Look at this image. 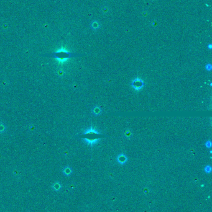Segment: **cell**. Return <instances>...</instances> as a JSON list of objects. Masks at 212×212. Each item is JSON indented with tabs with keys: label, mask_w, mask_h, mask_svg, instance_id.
I'll list each match as a JSON object with an SVG mask.
<instances>
[{
	"label": "cell",
	"mask_w": 212,
	"mask_h": 212,
	"mask_svg": "<svg viewBox=\"0 0 212 212\" xmlns=\"http://www.w3.org/2000/svg\"><path fill=\"white\" fill-rule=\"evenodd\" d=\"M101 136L102 135L100 133L94 129L93 127H91L90 129L86 130L83 133L76 136V137L83 139L87 144L92 146L98 143Z\"/></svg>",
	"instance_id": "obj_1"
},
{
	"label": "cell",
	"mask_w": 212,
	"mask_h": 212,
	"mask_svg": "<svg viewBox=\"0 0 212 212\" xmlns=\"http://www.w3.org/2000/svg\"><path fill=\"white\" fill-rule=\"evenodd\" d=\"M80 55L76 53H70L67 52V50H64V49H59L55 52L49 54H44V55H40L41 56H47V57H52L56 58L59 63H63L65 62L68 60V58L73 57H76V56H80Z\"/></svg>",
	"instance_id": "obj_2"
},
{
	"label": "cell",
	"mask_w": 212,
	"mask_h": 212,
	"mask_svg": "<svg viewBox=\"0 0 212 212\" xmlns=\"http://www.w3.org/2000/svg\"><path fill=\"white\" fill-rule=\"evenodd\" d=\"M131 85L135 90L139 91L143 88V86H144V83L143 81H142L141 79L138 78H136L132 81V82L131 83Z\"/></svg>",
	"instance_id": "obj_3"
},
{
	"label": "cell",
	"mask_w": 212,
	"mask_h": 212,
	"mask_svg": "<svg viewBox=\"0 0 212 212\" xmlns=\"http://www.w3.org/2000/svg\"><path fill=\"white\" fill-rule=\"evenodd\" d=\"M117 159H118V162H119L120 163L123 164L124 163V162L126 161V159H127V158H126V156L124 155H119V156H118V158H117Z\"/></svg>",
	"instance_id": "obj_4"
},
{
	"label": "cell",
	"mask_w": 212,
	"mask_h": 212,
	"mask_svg": "<svg viewBox=\"0 0 212 212\" xmlns=\"http://www.w3.org/2000/svg\"><path fill=\"white\" fill-rule=\"evenodd\" d=\"M101 109L98 107H95L93 109V112L95 115H99L101 113Z\"/></svg>",
	"instance_id": "obj_5"
},
{
	"label": "cell",
	"mask_w": 212,
	"mask_h": 212,
	"mask_svg": "<svg viewBox=\"0 0 212 212\" xmlns=\"http://www.w3.org/2000/svg\"><path fill=\"white\" fill-rule=\"evenodd\" d=\"M6 127L3 123H0V133H3L5 132Z\"/></svg>",
	"instance_id": "obj_6"
},
{
	"label": "cell",
	"mask_w": 212,
	"mask_h": 212,
	"mask_svg": "<svg viewBox=\"0 0 212 212\" xmlns=\"http://www.w3.org/2000/svg\"><path fill=\"white\" fill-rule=\"evenodd\" d=\"M206 146L208 147V148H210L212 146V143H211L210 141H207V142L206 143Z\"/></svg>",
	"instance_id": "obj_7"
},
{
	"label": "cell",
	"mask_w": 212,
	"mask_h": 212,
	"mask_svg": "<svg viewBox=\"0 0 212 212\" xmlns=\"http://www.w3.org/2000/svg\"><path fill=\"white\" fill-rule=\"evenodd\" d=\"M64 172H65V174H70V172H71V171H70V168H65V169Z\"/></svg>",
	"instance_id": "obj_8"
},
{
	"label": "cell",
	"mask_w": 212,
	"mask_h": 212,
	"mask_svg": "<svg viewBox=\"0 0 212 212\" xmlns=\"http://www.w3.org/2000/svg\"><path fill=\"white\" fill-rule=\"evenodd\" d=\"M206 68H207V69H208V70H211V69H212V66H211L210 65H208L206 66Z\"/></svg>",
	"instance_id": "obj_9"
}]
</instances>
